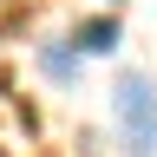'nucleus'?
<instances>
[{
	"instance_id": "obj_1",
	"label": "nucleus",
	"mask_w": 157,
	"mask_h": 157,
	"mask_svg": "<svg viewBox=\"0 0 157 157\" xmlns=\"http://www.w3.org/2000/svg\"><path fill=\"white\" fill-rule=\"evenodd\" d=\"M111 111H118V137H124V151H131V157H157V85H151L144 72L118 78Z\"/></svg>"
},
{
	"instance_id": "obj_3",
	"label": "nucleus",
	"mask_w": 157,
	"mask_h": 157,
	"mask_svg": "<svg viewBox=\"0 0 157 157\" xmlns=\"http://www.w3.org/2000/svg\"><path fill=\"white\" fill-rule=\"evenodd\" d=\"M39 66H46L52 78H72V72H78V46H46V52H39Z\"/></svg>"
},
{
	"instance_id": "obj_2",
	"label": "nucleus",
	"mask_w": 157,
	"mask_h": 157,
	"mask_svg": "<svg viewBox=\"0 0 157 157\" xmlns=\"http://www.w3.org/2000/svg\"><path fill=\"white\" fill-rule=\"evenodd\" d=\"M72 46L78 52H111L118 46V20H85V26L72 33Z\"/></svg>"
}]
</instances>
